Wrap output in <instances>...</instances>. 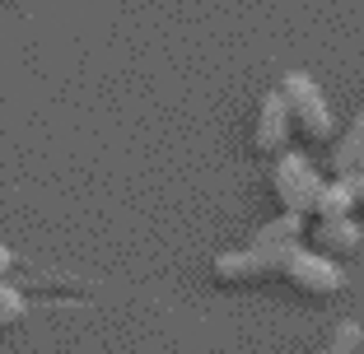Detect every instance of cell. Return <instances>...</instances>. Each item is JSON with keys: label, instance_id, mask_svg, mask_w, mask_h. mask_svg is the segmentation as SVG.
I'll list each match as a JSON object with an SVG mask.
<instances>
[{"label": "cell", "instance_id": "30bf717a", "mask_svg": "<svg viewBox=\"0 0 364 354\" xmlns=\"http://www.w3.org/2000/svg\"><path fill=\"white\" fill-rule=\"evenodd\" d=\"M360 345H364L360 322H341L332 331V345H327V350H318V354H360Z\"/></svg>", "mask_w": 364, "mask_h": 354}, {"label": "cell", "instance_id": "8fae6325", "mask_svg": "<svg viewBox=\"0 0 364 354\" xmlns=\"http://www.w3.org/2000/svg\"><path fill=\"white\" fill-rule=\"evenodd\" d=\"M23 312H28L23 294H19V289H10V284H0V331H5V326H14Z\"/></svg>", "mask_w": 364, "mask_h": 354}, {"label": "cell", "instance_id": "5b68a950", "mask_svg": "<svg viewBox=\"0 0 364 354\" xmlns=\"http://www.w3.org/2000/svg\"><path fill=\"white\" fill-rule=\"evenodd\" d=\"M289 131H294V121H289V108H285V98L267 94L257 103V121H252V140H257V150L262 154H285L289 145Z\"/></svg>", "mask_w": 364, "mask_h": 354}, {"label": "cell", "instance_id": "8992f818", "mask_svg": "<svg viewBox=\"0 0 364 354\" xmlns=\"http://www.w3.org/2000/svg\"><path fill=\"white\" fill-rule=\"evenodd\" d=\"M360 243H364V228L355 219H318V228H313V252H322L332 261L350 257Z\"/></svg>", "mask_w": 364, "mask_h": 354}, {"label": "cell", "instance_id": "52a82bcc", "mask_svg": "<svg viewBox=\"0 0 364 354\" xmlns=\"http://www.w3.org/2000/svg\"><path fill=\"white\" fill-rule=\"evenodd\" d=\"M360 163H364V112L350 117V126L336 135V145H332V177H355Z\"/></svg>", "mask_w": 364, "mask_h": 354}, {"label": "cell", "instance_id": "7a4b0ae2", "mask_svg": "<svg viewBox=\"0 0 364 354\" xmlns=\"http://www.w3.org/2000/svg\"><path fill=\"white\" fill-rule=\"evenodd\" d=\"M322 177L304 154H280L276 159V172H271V187H276V201L285 215H313V205H318V192H322Z\"/></svg>", "mask_w": 364, "mask_h": 354}, {"label": "cell", "instance_id": "277c9868", "mask_svg": "<svg viewBox=\"0 0 364 354\" xmlns=\"http://www.w3.org/2000/svg\"><path fill=\"white\" fill-rule=\"evenodd\" d=\"M280 280H289L294 289L313 294V299H332V294H341V289H346V270L336 266L332 257H322V252H304V247L285 261Z\"/></svg>", "mask_w": 364, "mask_h": 354}, {"label": "cell", "instance_id": "4fadbf2b", "mask_svg": "<svg viewBox=\"0 0 364 354\" xmlns=\"http://www.w3.org/2000/svg\"><path fill=\"white\" fill-rule=\"evenodd\" d=\"M10 261H14V257H10V247H0V275L10 270Z\"/></svg>", "mask_w": 364, "mask_h": 354}, {"label": "cell", "instance_id": "ba28073f", "mask_svg": "<svg viewBox=\"0 0 364 354\" xmlns=\"http://www.w3.org/2000/svg\"><path fill=\"white\" fill-rule=\"evenodd\" d=\"M313 215H318V219H350L355 215V187H350V177H332V182H322Z\"/></svg>", "mask_w": 364, "mask_h": 354}, {"label": "cell", "instance_id": "9c48e42d", "mask_svg": "<svg viewBox=\"0 0 364 354\" xmlns=\"http://www.w3.org/2000/svg\"><path fill=\"white\" fill-rule=\"evenodd\" d=\"M299 233H304V215H285L280 210L271 224H262L252 233V247H299Z\"/></svg>", "mask_w": 364, "mask_h": 354}, {"label": "cell", "instance_id": "7c38bea8", "mask_svg": "<svg viewBox=\"0 0 364 354\" xmlns=\"http://www.w3.org/2000/svg\"><path fill=\"white\" fill-rule=\"evenodd\" d=\"M350 187H355V210H364V163H360V172L350 177Z\"/></svg>", "mask_w": 364, "mask_h": 354}, {"label": "cell", "instance_id": "3957f363", "mask_svg": "<svg viewBox=\"0 0 364 354\" xmlns=\"http://www.w3.org/2000/svg\"><path fill=\"white\" fill-rule=\"evenodd\" d=\"M299 247H238V252H225L215 257V280L220 284H252V280H271L285 270V261L294 257Z\"/></svg>", "mask_w": 364, "mask_h": 354}, {"label": "cell", "instance_id": "6da1fadb", "mask_svg": "<svg viewBox=\"0 0 364 354\" xmlns=\"http://www.w3.org/2000/svg\"><path fill=\"white\" fill-rule=\"evenodd\" d=\"M280 98H285V108H289V121L304 131V140H313V145H327L332 140V108H327L322 89L304 70H289L280 79Z\"/></svg>", "mask_w": 364, "mask_h": 354}]
</instances>
